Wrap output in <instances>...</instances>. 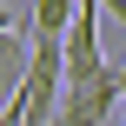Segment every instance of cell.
I'll use <instances>...</instances> for the list:
<instances>
[{
	"label": "cell",
	"mask_w": 126,
	"mask_h": 126,
	"mask_svg": "<svg viewBox=\"0 0 126 126\" xmlns=\"http://www.w3.org/2000/svg\"><path fill=\"white\" fill-rule=\"evenodd\" d=\"M0 20H7V13H0Z\"/></svg>",
	"instance_id": "obj_6"
},
{
	"label": "cell",
	"mask_w": 126,
	"mask_h": 126,
	"mask_svg": "<svg viewBox=\"0 0 126 126\" xmlns=\"http://www.w3.org/2000/svg\"><path fill=\"white\" fill-rule=\"evenodd\" d=\"M27 66H33V27L0 20V93H7V100L27 86Z\"/></svg>",
	"instance_id": "obj_3"
},
{
	"label": "cell",
	"mask_w": 126,
	"mask_h": 126,
	"mask_svg": "<svg viewBox=\"0 0 126 126\" xmlns=\"http://www.w3.org/2000/svg\"><path fill=\"white\" fill-rule=\"evenodd\" d=\"M73 13H80V0H33L27 27H33V33H66V27H73Z\"/></svg>",
	"instance_id": "obj_4"
},
{
	"label": "cell",
	"mask_w": 126,
	"mask_h": 126,
	"mask_svg": "<svg viewBox=\"0 0 126 126\" xmlns=\"http://www.w3.org/2000/svg\"><path fill=\"white\" fill-rule=\"evenodd\" d=\"M120 113H126V106H120Z\"/></svg>",
	"instance_id": "obj_7"
},
{
	"label": "cell",
	"mask_w": 126,
	"mask_h": 126,
	"mask_svg": "<svg viewBox=\"0 0 126 126\" xmlns=\"http://www.w3.org/2000/svg\"><path fill=\"white\" fill-rule=\"evenodd\" d=\"M60 100H66V33H33V66H27V86L7 100V120L13 126H53Z\"/></svg>",
	"instance_id": "obj_1"
},
{
	"label": "cell",
	"mask_w": 126,
	"mask_h": 126,
	"mask_svg": "<svg viewBox=\"0 0 126 126\" xmlns=\"http://www.w3.org/2000/svg\"><path fill=\"white\" fill-rule=\"evenodd\" d=\"M120 106H126V80H120V60H113L100 80L66 86V100H60V126H106Z\"/></svg>",
	"instance_id": "obj_2"
},
{
	"label": "cell",
	"mask_w": 126,
	"mask_h": 126,
	"mask_svg": "<svg viewBox=\"0 0 126 126\" xmlns=\"http://www.w3.org/2000/svg\"><path fill=\"white\" fill-rule=\"evenodd\" d=\"M120 80H126V53H120Z\"/></svg>",
	"instance_id": "obj_5"
}]
</instances>
